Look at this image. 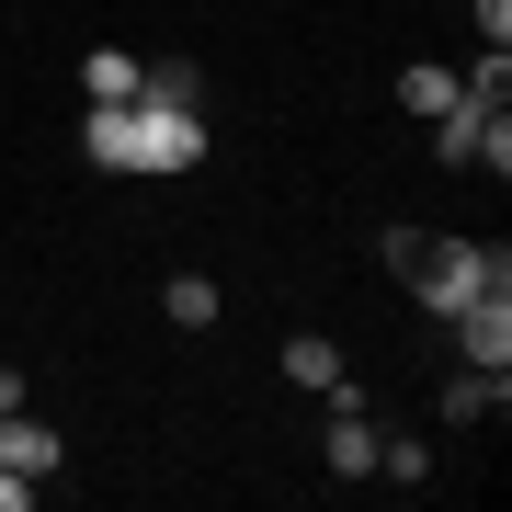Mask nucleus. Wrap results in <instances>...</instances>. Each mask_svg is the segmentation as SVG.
<instances>
[{"label":"nucleus","mask_w":512,"mask_h":512,"mask_svg":"<svg viewBox=\"0 0 512 512\" xmlns=\"http://www.w3.org/2000/svg\"><path fill=\"white\" fill-rule=\"evenodd\" d=\"M399 103H410V114H456V69H410Z\"/></svg>","instance_id":"14"},{"label":"nucleus","mask_w":512,"mask_h":512,"mask_svg":"<svg viewBox=\"0 0 512 512\" xmlns=\"http://www.w3.org/2000/svg\"><path fill=\"white\" fill-rule=\"evenodd\" d=\"M456 342H467V365L512 376V296H501V285H490V296H467V308H456Z\"/></svg>","instance_id":"4"},{"label":"nucleus","mask_w":512,"mask_h":512,"mask_svg":"<svg viewBox=\"0 0 512 512\" xmlns=\"http://www.w3.org/2000/svg\"><path fill=\"white\" fill-rule=\"evenodd\" d=\"M137 137H126V171H194L205 160V114H171V103H126Z\"/></svg>","instance_id":"2"},{"label":"nucleus","mask_w":512,"mask_h":512,"mask_svg":"<svg viewBox=\"0 0 512 512\" xmlns=\"http://www.w3.org/2000/svg\"><path fill=\"white\" fill-rule=\"evenodd\" d=\"M80 92H92V103H137V57L126 46H92V57H80Z\"/></svg>","instance_id":"8"},{"label":"nucleus","mask_w":512,"mask_h":512,"mask_svg":"<svg viewBox=\"0 0 512 512\" xmlns=\"http://www.w3.org/2000/svg\"><path fill=\"white\" fill-rule=\"evenodd\" d=\"M376 478H399V490H421V478H433V444H376Z\"/></svg>","instance_id":"15"},{"label":"nucleus","mask_w":512,"mask_h":512,"mask_svg":"<svg viewBox=\"0 0 512 512\" xmlns=\"http://www.w3.org/2000/svg\"><path fill=\"white\" fill-rule=\"evenodd\" d=\"M387 274H399L433 319H456L467 296H490V285H512V262L501 251H467V239H421V228H387Z\"/></svg>","instance_id":"1"},{"label":"nucleus","mask_w":512,"mask_h":512,"mask_svg":"<svg viewBox=\"0 0 512 512\" xmlns=\"http://www.w3.org/2000/svg\"><path fill=\"white\" fill-rule=\"evenodd\" d=\"M23 501H35V478H23V467H0V512H23Z\"/></svg>","instance_id":"17"},{"label":"nucleus","mask_w":512,"mask_h":512,"mask_svg":"<svg viewBox=\"0 0 512 512\" xmlns=\"http://www.w3.org/2000/svg\"><path fill=\"white\" fill-rule=\"evenodd\" d=\"M478 35H490V46H512V0H478Z\"/></svg>","instance_id":"16"},{"label":"nucleus","mask_w":512,"mask_h":512,"mask_svg":"<svg viewBox=\"0 0 512 512\" xmlns=\"http://www.w3.org/2000/svg\"><path fill=\"white\" fill-rule=\"evenodd\" d=\"M137 103H171V114H194V103H205L194 57H160V69H137Z\"/></svg>","instance_id":"9"},{"label":"nucleus","mask_w":512,"mask_h":512,"mask_svg":"<svg viewBox=\"0 0 512 512\" xmlns=\"http://www.w3.org/2000/svg\"><path fill=\"white\" fill-rule=\"evenodd\" d=\"M0 467H23V478H46V467H57V433H46L35 410H0Z\"/></svg>","instance_id":"6"},{"label":"nucleus","mask_w":512,"mask_h":512,"mask_svg":"<svg viewBox=\"0 0 512 512\" xmlns=\"http://www.w3.org/2000/svg\"><path fill=\"white\" fill-rule=\"evenodd\" d=\"M433 160H444V171H478V160L501 171V160H512V126H501V114H467V103H456V114H433Z\"/></svg>","instance_id":"3"},{"label":"nucleus","mask_w":512,"mask_h":512,"mask_svg":"<svg viewBox=\"0 0 512 512\" xmlns=\"http://www.w3.org/2000/svg\"><path fill=\"white\" fill-rule=\"evenodd\" d=\"M126 137H137V114H126V103H92V126H80V160H92V171H126Z\"/></svg>","instance_id":"7"},{"label":"nucleus","mask_w":512,"mask_h":512,"mask_svg":"<svg viewBox=\"0 0 512 512\" xmlns=\"http://www.w3.org/2000/svg\"><path fill=\"white\" fill-rule=\"evenodd\" d=\"M456 103H467V114H501V103H512V57H501V46H490V57H478V69L456 80Z\"/></svg>","instance_id":"11"},{"label":"nucleus","mask_w":512,"mask_h":512,"mask_svg":"<svg viewBox=\"0 0 512 512\" xmlns=\"http://www.w3.org/2000/svg\"><path fill=\"white\" fill-rule=\"evenodd\" d=\"M285 376L330 399V387H342V342H319V330H296V342H285Z\"/></svg>","instance_id":"10"},{"label":"nucleus","mask_w":512,"mask_h":512,"mask_svg":"<svg viewBox=\"0 0 512 512\" xmlns=\"http://www.w3.org/2000/svg\"><path fill=\"white\" fill-rule=\"evenodd\" d=\"M330 478H376V421L353 387H330Z\"/></svg>","instance_id":"5"},{"label":"nucleus","mask_w":512,"mask_h":512,"mask_svg":"<svg viewBox=\"0 0 512 512\" xmlns=\"http://www.w3.org/2000/svg\"><path fill=\"white\" fill-rule=\"evenodd\" d=\"M160 308L183 319V330H205V319H217V285H205V274H171V285H160Z\"/></svg>","instance_id":"13"},{"label":"nucleus","mask_w":512,"mask_h":512,"mask_svg":"<svg viewBox=\"0 0 512 512\" xmlns=\"http://www.w3.org/2000/svg\"><path fill=\"white\" fill-rule=\"evenodd\" d=\"M501 387H512V376H490V365H467L456 387H444V421H478V410H501Z\"/></svg>","instance_id":"12"}]
</instances>
